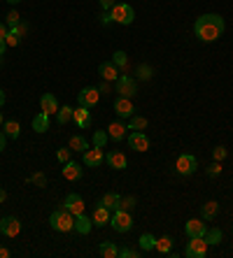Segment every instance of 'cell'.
Segmentation results:
<instances>
[{
    "label": "cell",
    "instance_id": "21",
    "mask_svg": "<svg viewBox=\"0 0 233 258\" xmlns=\"http://www.w3.org/2000/svg\"><path fill=\"white\" fill-rule=\"evenodd\" d=\"M98 72H100V77L105 79V82H116L119 79V67L112 63V61H105V63H100V67H98Z\"/></svg>",
    "mask_w": 233,
    "mask_h": 258
},
{
    "label": "cell",
    "instance_id": "13",
    "mask_svg": "<svg viewBox=\"0 0 233 258\" xmlns=\"http://www.w3.org/2000/svg\"><path fill=\"white\" fill-rule=\"evenodd\" d=\"M63 207L70 212V214H84V200H82V195L77 193H68L66 195V200H63Z\"/></svg>",
    "mask_w": 233,
    "mask_h": 258
},
{
    "label": "cell",
    "instance_id": "9",
    "mask_svg": "<svg viewBox=\"0 0 233 258\" xmlns=\"http://www.w3.org/2000/svg\"><path fill=\"white\" fill-rule=\"evenodd\" d=\"M115 112H116V116H119V119H131V116L136 114V105H133V100H131V98L116 96Z\"/></svg>",
    "mask_w": 233,
    "mask_h": 258
},
{
    "label": "cell",
    "instance_id": "17",
    "mask_svg": "<svg viewBox=\"0 0 233 258\" xmlns=\"http://www.w3.org/2000/svg\"><path fill=\"white\" fill-rule=\"evenodd\" d=\"M110 216H112V212L107 210V207H103V205H96V210H93V214H91V221H93V226L103 228V226H107V223H110Z\"/></svg>",
    "mask_w": 233,
    "mask_h": 258
},
{
    "label": "cell",
    "instance_id": "14",
    "mask_svg": "<svg viewBox=\"0 0 233 258\" xmlns=\"http://www.w3.org/2000/svg\"><path fill=\"white\" fill-rule=\"evenodd\" d=\"M103 161H105V153L100 151L98 147H93V149L89 147L87 151L82 153V163H84V165H89V168H98Z\"/></svg>",
    "mask_w": 233,
    "mask_h": 258
},
{
    "label": "cell",
    "instance_id": "22",
    "mask_svg": "<svg viewBox=\"0 0 233 258\" xmlns=\"http://www.w3.org/2000/svg\"><path fill=\"white\" fill-rule=\"evenodd\" d=\"M119 202H121V195L116 191H107L103 198H100V202L98 205H103V207H107L110 212H115V210H119Z\"/></svg>",
    "mask_w": 233,
    "mask_h": 258
},
{
    "label": "cell",
    "instance_id": "53",
    "mask_svg": "<svg viewBox=\"0 0 233 258\" xmlns=\"http://www.w3.org/2000/svg\"><path fill=\"white\" fill-rule=\"evenodd\" d=\"M5 198H7V191H5V189H0V202H5Z\"/></svg>",
    "mask_w": 233,
    "mask_h": 258
},
{
    "label": "cell",
    "instance_id": "19",
    "mask_svg": "<svg viewBox=\"0 0 233 258\" xmlns=\"http://www.w3.org/2000/svg\"><path fill=\"white\" fill-rule=\"evenodd\" d=\"M82 174H84V170L79 168V163H75V161L63 163V177L68 182H77V179H82Z\"/></svg>",
    "mask_w": 233,
    "mask_h": 258
},
{
    "label": "cell",
    "instance_id": "45",
    "mask_svg": "<svg viewBox=\"0 0 233 258\" xmlns=\"http://www.w3.org/2000/svg\"><path fill=\"white\" fill-rule=\"evenodd\" d=\"M12 33H17V35H19V38H26V33H28V26H26V23H17V26H14V28H10Z\"/></svg>",
    "mask_w": 233,
    "mask_h": 258
},
{
    "label": "cell",
    "instance_id": "48",
    "mask_svg": "<svg viewBox=\"0 0 233 258\" xmlns=\"http://www.w3.org/2000/svg\"><path fill=\"white\" fill-rule=\"evenodd\" d=\"M7 33H10V26H7V23H0V40H5Z\"/></svg>",
    "mask_w": 233,
    "mask_h": 258
},
{
    "label": "cell",
    "instance_id": "15",
    "mask_svg": "<svg viewBox=\"0 0 233 258\" xmlns=\"http://www.w3.org/2000/svg\"><path fill=\"white\" fill-rule=\"evenodd\" d=\"M58 100H56V96L54 93H42V98H40V109L45 112V114H56L58 112Z\"/></svg>",
    "mask_w": 233,
    "mask_h": 258
},
{
    "label": "cell",
    "instance_id": "39",
    "mask_svg": "<svg viewBox=\"0 0 233 258\" xmlns=\"http://www.w3.org/2000/svg\"><path fill=\"white\" fill-rule=\"evenodd\" d=\"M136 72H138V79H145V82L147 79H152V75H154V70H152L149 65H140Z\"/></svg>",
    "mask_w": 233,
    "mask_h": 258
},
{
    "label": "cell",
    "instance_id": "3",
    "mask_svg": "<svg viewBox=\"0 0 233 258\" xmlns=\"http://www.w3.org/2000/svg\"><path fill=\"white\" fill-rule=\"evenodd\" d=\"M110 17H112V21L119 23V26H131V23L136 21V10H133L128 2H116L115 7L110 10Z\"/></svg>",
    "mask_w": 233,
    "mask_h": 258
},
{
    "label": "cell",
    "instance_id": "23",
    "mask_svg": "<svg viewBox=\"0 0 233 258\" xmlns=\"http://www.w3.org/2000/svg\"><path fill=\"white\" fill-rule=\"evenodd\" d=\"M91 228H93L91 216H87V214H77V216H75V230H77L79 235H89Z\"/></svg>",
    "mask_w": 233,
    "mask_h": 258
},
{
    "label": "cell",
    "instance_id": "36",
    "mask_svg": "<svg viewBox=\"0 0 233 258\" xmlns=\"http://www.w3.org/2000/svg\"><path fill=\"white\" fill-rule=\"evenodd\" d=\"M222 170H224L222 161H212L210 165H208V170H205V172H208V177H219V174H222Z\"/></svg>",
    "mask_w": 233,
    "mask_h": 258
},
{
    "label": "cell",
    "instance_id": "42",
    "mask_svg": "<svg viewBox=\"0 0 233 258\" xmlns=\"http://www.w3.org/2000/svg\"><path fill=\"white\" fill-rule=\"evenodd\" d=\"M30 182L35 184V186H40V189H45L47 186V177L42 172H35V174H30Z\"/></svg>",
    "mask_w": 233,
    "mask_h": 258
},
{
    "label": "cell",
    "instance_id": "44",
    "mask_svg": "<svg viewBox=\"0 0 233 258\" xmlns=\"http://www.w3.org/2000/svg\"><path fill=\"white\" fill-rule=\"evenodd\" d=\"M119 256L121 258H138L140 256V251H136V249H119Z\"/></svg>",
    "mask_w": 233,
    "mask_h": 258
},
{
    "label": "cell",
    "instance_id": "40",
    "mask_svg": "<svg viewBox=\"0 0 233 258\" xmlns=\"http://www.w3.org/2000/svg\"><path fill=\"white\" fill-rule=\"evenodd\" d=\"M226 156H229V149H226V147H222V144L212 149V161H224Z\"/></svg>",
    "mask_w": 233,
    "mask_h": 258
},
{
    "label": "cell",
    "instance_id": "41",
    "mask_svg": "<svg viewBox=\"0 0 233 258\" xmlns=\"http://www.w3.org/2000/svg\"><path fill=\"white\" fill-rule=\"evenodd\" d=\"M56 161L58 163H68L70 161V147H61V149H56Z\"/></svg>",
    "mask_w": 233,
    "mask_h": 258
},
{
    "label": "cell",
    "instance_id": "35",
    "mask_svg": "<svg viewBox=\"0 0 233 258\" xmlns=\"http://www.w3.org/2000/svg\"><path fill=\"white\" fill-rule=\"evenodd\" d=\"M107 140H110L107 130H96V133H93V147H98V149H103L107 144Z\"/></svg>",
    "mask_w": 233,
    "mask_h": 258
},
{
    "label": "cell",
    "instance_id": "8",
    "mask_svg": "<svg viewBox=\"0 0 233 258\" xmlns=\"http://www.w3.org/2000/svg\"><path fill=\"white\" fill-rule=\"evenodd\" d=\"M98 100H100V91L93 88V86H87V88H82L77 93V103L82 107H89V109L93 105H98Z\"/></svg>",
    "mask_w": 233,
    "mask_h": 258
},
{
    "label": "cell",
    "instance_id": "32",
    "mask_svg": "<svg viewBox=\"0 0 233 258\" xmlns=\"http://www.w3.org/2000/svg\"><path fill=\"white\" fill-rule=\"evenodd\" d=\"M147 121L145 116H138V114H133L131 119H128V130H145L147 128Z\"/></svg>",
    "mask_w": 233,
    "mask_h": 258
},
{
    "label": "cell",
    "instance_id": "26",
    "mask_svg": "<svg viewBox=\"0 0 233 258\" xmlns=\"http://www.w3.org/2000/svg\"><path fill=\"white\" fill-rule=\"evenodd\" d=\"M112 63L119 67V72H121V75H128V72H131V63H128V56L124 54V51H115Z\"/></svg>",
    "mask_w": 233,
    "mask_h": 258
},
{
    "label": "cell",
    "instance_id": "1",
    "mask_svg": "<svg viewBox=\"0 0 233 258\" xmlns=\"http://www.w3.org/2000/svg\"><path fill=\"white\" fill-rule=\"evenodd\" d=\"M194 33L201 42H214L224 33V19L219 14H203L196 19Z\"/></svg>",
    "mask_w": 233,
    "mask_h": 258
},
{
    "label": "cell",
    "instance_id": "31",
    "mask_svg": "<svg viewBox=\"0 0 233 258\" xmlns=\"http://www.w3.org/2000/svg\"><path fill=\"white\" fill-rule=\"evenodd\" d=\"M56 121H58L61 126H66L68 121H72V107H70V105L58 107V112H56Z\"/></svg>",
    "mask_w": 233,
    "mask_h": 258
},
{
    "label": "cell",
    "instance_id": "52",
    "mask_svg": "<svg viewBox=\"0 0 233 258\" xmlns=\"http://www.w3.org/2000/svg\"><path fill=\"white\" fill-rule=\"evenodd\" d=\"M5 49H7V44H5V40H0V56L5 54Z\"/></svg>",
    "mask_w": 233,
    "mask_h": 258
},
{
    "label": "cell",
    "instance_id": "10",
    "mask_svg": "<svg viewBox=\"0 0 233 258\" xmlns=\"http://www.w3.org/2000/svg\"><path fill=\"white\" fill-rule=\"evenodd\" d=\"M0 233L5 235V237H17L21 233V221L17 216H5V219H0Z\"/></svg>",
    "mask_w": 233,
    "mask_h": 258
},
{
    "label": "cell",
    "instance_id": "11",
    "mask_svg": "<svg viewBox=\"0 0 233 258\" xmlns=\"http://www.w3.org/2000/svg\"><path fill=\"white\" fill-rule=\"evenodd\" d=\"M126 137H128V144H131V149H136V151H140V153L149 149V137H147L142 130H131Z\"/></svg>",
    "mask_w": 233,
    "mask_h": 258
},
{
    "label": "cell",
    "instance_id": "27",
    "mask_svg": "<svg viewBox=\"0 0 233 258\" xmlns=\"http://www.w3.org/2000/svg\"><path fill=\"white\" fill-rule=\"evenodd\" d=\"M68 147H70V151H77V153H84L89 149V142L82 137V135H70V140H68Z\"/></svg>",
    "mask_w": 233,
    "mask_h": 258
},
{
    "label": "cell",
    "instance_id": "56",
    "mask_svg": "<svg viewBox=\"0 0 233 258\" xmlns=\"http://www.w3.org/2000/svg\"><path fill=\"white\" fill-rule=\"evenodd\" d=\"M2 124H5V121H2V112H0V126H2Z\"/></svg>",
    "mask_w": 233,
    "mask_h": 258
},
{
    "label": "cell",
    "instance_id": "20",
    "mask_svg": "<svg viewBox=\"0 0 233 258\" xmlns=\"http://www.w3.org/2000/svg\"><path fill=\"white\" fill-rule=\"evenodd\" d=\"M126 130H128V126L121 124V121H112V124L107 126V135H110V140H115V142H121V140L126 137Z\"/></svg>",
    "mask_w": 233,
    "mask_h": 258
},
{
    "label": "cell",
    "instance_id": "46",
    "mask_svg": "<svg viewBox=\"0 0 233 258\" xmlns=\"http://www.w3.org/2000/svg\"><path fill=\"white\" fill-rule=\"evenodd\" d=\"M115 5H116V0H100V7H103L105 12H110Z\"/></svg>",
    "mask_w": 233,
    "mask_h": 258
},
{
    "label": "cell",
    "instance_id": "49",
    "mask_svg": "<svg viewBox=\"0 0 233 258\" xmlns=\"http://www.w3.org/2000/svg\"><path fill=\"white\" fill-rule=\"evenodd\" d=\"M98 91H100V93H110V82H105V79H103V84L98 86Z\"/></svg>",
    "mask_w": 233,
    "mask_h": 258
},
{
    "label": "cell",
    "instance_id": "55",
    "mask_svg": "<svg viewBox=\"0 0 233 258\" xmlns=\"http://www.w3.org/2000/svg\"><path fill=\"white\" fill-rule=\"evenodd\" d=\"M10 5H19V2H23V0H7Z\"/></svg>",
    "mask_w": 233,
    "mask_h": 258
},
{
    "label": "cell",
    "instance_id": "5",
    "mask_svg": "<svg viewBox=\"0 0 233 258\" xmlns=\"http://www.w3.org/2000/svg\"><path fill=\"white\" fill-rule=\"evenodd\" d=\"M110 226L116 233H128V230L133 228V216L126 210H115V214L110 216Z\"/></svg>",
    "mask_w": 233,
    "mask_h": 258
},
{
    "label": "cell",
    "instance_id": "2",
    "mask_svg": "<svg viewBox=\"0 0 233 258\" xmlns=\"http://www.w3.org/2000/svg\"><path fill=\"white\" fill-rule=\"evenodd\" d=\"M49 226L56 233H70V230H75V214H70L66 207H58L56 212H51Z\"/></svg>",
    "mask_w": 233,
    "mask_h": 258
},
{
    "label": "cell",
    "instance_id": "43",
    "mask_svg": "<svg viewBox=\"0 0 233 258\" xmlns=\"http://www.w3.org/2000/svg\"><path fill=\"white\" fill-rule=\"evenodd\" d=\"M19 42H21V38L17 33H12V30L5 35V44H7V47H19Z\"/></svg>",
    "mask_w": 233,
    "mask_h": 258
},
{
    "label": "cell",
    "instance_id": "6",
    "mask_svg": "<svg viewBox=\"0 0 233 258\" xmlns=\"http://www.w3.org/2000/svg\"><path fill=\"white\" fill-rule=\"evenodd\" d=\"M208 247H210V244L205 242V237H189L185 256L186 258H205L208 256Z\"/></svg>",
    "mask_w": 233,
    "mask_h": 258
},
{
    "label": "cell",
    "instance_id": "47",
    "mask_svg": "<svg viewBox=\"0 0 233 258\" xmlns=\"http://www.w3.org/2000/svg\"><path fill=\"white\" fill-rule=\"evenodd\" d=\"M100 23H103V26L112 23V17H110V12H103V14H100Z\"/></svg>",
    "mask_w": 233,
    "mask_h": 258
},
{
    "label": "cell",
    "instance_id": "7",
    "mask_svg": "<svg viewBox=\"0 0 233 258\" xmlns=\"http://www.w3.org/2000/svg\"><path fill=\"white\" fill-rule=\"evenodd\" d=\"M116 93L121 98H133L138 93V84L131 75H119L116 79Z\"/></svg>",
    "mask_w": 233,
    "mask_h": 258
},
{
    "label": "cell",
    "instance_id": "38",
    "mask_svg": "<svg viewBox=\"0 0 233 258\" xmlns=\"http://www.w3.org/2000/svg\"><path fill=\"white\" fill-rule=\"evenodd\" d=\"M5 23L10 26V28H14L17 23H21V17H19V12L17 10H12V12H7V17H5Z\"/></svg>",
    "mask_w": 233,
    "mask_h": 258
},
{
    "label": "cell",
    "instance_id": "12",
    "mask_svg": "<svg viewBox=\"0 0 233 258\" xmlns=\"http://www.w3.org/2000/svg\"><path fill=\"white\" fill-rule=\"evenodd\" d=\"M185 233H186V237H205L208 226H205L203 219H189L185 223Z\"/></svg>",
    "mask_w": 233,
    "mask_h": 258
},
{
    "label": "cell",
    "instance_id": "33",
    "mask_svg": "<svg viewBox=\"0 0 233 258\" xmlns=\"http://www.w3.org/2000/svg\"><path fill=\"white\" fill-rule=\"evenodd\" d=\"M154 244H156V239L152 237L149 233L140 235V249H142V251H154Z\"/></svg>",
    "mask_w": 233,
    "mask_h": 258
},
{
    "label": "cell",
    "instance_id": "24",
    "mask_svg": "<svg viewBox=\"0 0 233 258\" xmlns=\"http://www.w3.org/2000/svg\"><path fill=\"white\" fill-rule=\"evenodd\" d=\"M154 251L156 254H161V256H175L173 254V239L168 237V235L159 237L156 239V244H154Z\"/></svg>",
    "mask_w": 233,
    "mask_h": 258
},
{
    "label": "cell",
    "instance_id": "37",
    "mask_svg": "<svg viewBox=\"0 0 233 258\" xmlns=\"http://www.w3.org/2000/svg\"><path fill=\"white\" fill-rule=\"evenodd\" d=\"M133 207H136V195H126V198H124V195H121V202H119V210H133Z\"/></svg>",
    "mask_w": 233,
    "mask_h": 258
},
{
    "label": "cell",
    "instance_id": "54",
    "mask_svg": "<svg viewBox=\"0 0 233 258\" xmlns=\"http://www.w3.org/2000/svg\"><path fill=\"white\" fill-rule=\"evenodd\" d=\"M5 105V91H2V88H0V107Z\"/></svg>",
    "mask_w": 233,
    "mask_h": 258
},
{
    "label": "cell",
    "instance_id": "34",
    "mask_svg": "<svg viewBox=\"0 0 233 258\" xmlns=\"http://www.w3.org/2000/svg\"><path fill=\"white\" fill-rule=\"evenodd\" d=\"M205 242H208V244H219V242H222V230L210 228L208 233H205Z\"/></svg>",
    "mask_w": 233,
    "mask_h": 258
},
{
    "label": "cell",
    "instance_id": "4",
    "mask_svg": "<svg viewBox=\"0 0 233 258\" xmlns=\"http://www.w3.org/2000/svg\"><path fill=\"white\" fill-rule=\"evenodd\" d=\"M196 168H198V161H196L194 153H180V156H177V161H175V172H177V174H182V177L194 174Z\"/></svg>",
    "mask_w": 233,
    "mask_h": 258
},
{
    "label": "cell",
    "instance_id": "28",
    "mask_svg": "<svg viewBox=\"0 0 233 258\" xmlns=\"http://www.w3.org/2000/svg\"><path fill=\"white\" fill-rule=\"evenodd\" d=\"M217 212H219V202H214V200L205 202L203 207H201V219H203V221H212L214 216H217Z\"/></svg>",
    "mask_w": 233,
    "mask_h": 258
},
{
    "label": "cell",
    "instance_id": "25",
    "mask_svg": "<svg viewBox=\"0 0 233 258\" xmlns=\"http://www.w3.org/2000/svg\"><path fill=\"white\" fill-rule=\"evenodd\" d=\"M49 124H51V116L45 114V112H40V114L33 119V130H35V133H47Z\"/></svg>",
    "mask_w": 233,
    "mask_h": 258
},
{
    "label": "cell",
    "instance_id": "50",
    "mask_svg": "<svg viewBox=\"0 0 233 258\" xmlns=\"http://www.w3.org/2000/svg\"><path fill=\"white\" fill-rule=\"evenodd\" d=\"M5 144H7V135L0 130V151H5Z\"/></svg>",
    "mask_w": 233,
    "mask_h": 258
},
{
    "label": "cell",
    "instance_id": "18",
    "mask_svg": "<svg viewBox=\"0 0 233 258\" xmlns=\"http://www.w3.org/2000/svg\"><path fill=\"white\" fill-rule=\"evenodd\" d=\"M105 161L110 168H115V170H126L128 168V161H126V156L121 151H110L105 153Z\"/></svg>",
    "mask_w": 233,
    "mask_h": 258
},
{
    "label": "cell",
    "instance_id": "29",
    "mask_svg": "<svg viewBox=\"0 0 233 258\" xmlns=\"http://www.w3.org/2000/svg\"><path fill=\"white\" fill-rule=\"evenodd\" d=\"M98 254L103 258H116L119 256V249H116L115 242H100L98 244Z\"/></svg>",
    "mask_w": 233,
    "mask_h": 258
},
{
    "label": "cell",
    "instance_id": "16",
    "mask_svg": "<svg viewBox=\"0 0 233 258\" xmlns=\"http://www.w3.org/2000/svg\"><path fill=\"white\" fill-rule=\"evenodd\" d=\"M72 121L77 124V128H89L91 126V112H89V107H82L79 105L77 109H72Z\"/></svg>",
    "mask_w": 233,
    "mask_h": 258
},
{
    "label": "cell",
    "instance_id": "30",
    "mask_svg": "<svg viewBox=\"0 0 233 258\" xmlns=\"http://www.w3.org/2000/svg\"><path fill=\"white\" fill-rule=\"evenodd\" d=\"M5 135H7V140H17V137H19L21 135V126H19V121H5Z\"/></svg>",
    "mask_w": 233,
    "mask_h": 258
},
{
    "label": "cell",
    "instance_id": "51",
    "mask_svg": "<svg viewBox=\"0 0 233 258\" xmlns=\"http://www.w3.org/2000/svg\"><path fill=\"white\" fill-rule=\"evenodd\" d=\"M0 258H10V249H7V247H0Z\"/></svg>",
    "mask_w": 233,
    "mask_h": 258
}]
</instances>
